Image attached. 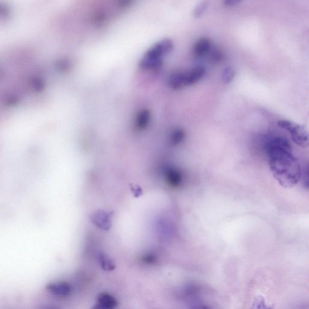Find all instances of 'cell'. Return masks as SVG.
<instances>
[{
	"instance_id": "1",
	"label": "cell",
	"mask_w": 309,
	"mask_h": 309,
	"mask_svg": "<svg viewBox=\"0 0 309 309\" xmlns=\"http://www.w3.org/2000/svg\"><path fill=\"white\" fill-rule=\"evenodd\" d=\"M264 148L273 177L282 187L295 186L301 178L302 170L289 141L283 137H271L266 141Z\"/></svg>"
},
{
	"instance_id": "2",
	"label": "cell",
	"mask_w": 309,
	"mask_h": 309,
	"mask_svg": "<svg viewBox=\"0 0 309 309\" xmlns=\"http://www.w3.org/2000/svg\"><path fill=\"white\" fill-rule=\"evenodd\" d=\"M171 40L164 39L158 41L148 50L140 62V67L145 70H155L160 69L164 57L173 49Z\"/></svg>"
},
{
	"instance_id": "3",
	"label": "cell",
	"mask_w": 309,
	"mask_h": 309,
	"mask_svg": "<svg viewBox=\"0 0 309 309\" xmlns=\"http://www.w3.org/2000/svg\"><path fill=\"white\" fill-rule=\"evenodd\" d=\"M278 125L279 127L289 132L292 141L297 145L303 148H307L308 145V133L303 126L286 120H279Z\"/></svg>"
},
{
	"instance_id": "4",
	"label": "cell",
	"mask_w": 309,
	"mask_h": 309,
	"mask_svg": "<svg viewBox=\"0 0 309 309\" xmlns=\"http://www.w3.org/2000/svg\"><path fill=\"white\" fill-rule=\"evenodd\" d=\"M46 288L53 295L61 298H67L72 290L70 284L65 281L51 282L47 284Z\"/></svg>"
},
{
	"instance_id": "5",
	"label": "cell",
	"mask_w": 309,
	"mask_h": 309,
	"mask_svg": "<svg viewBox=\"0 0 309 309\" xmlns=\"http://www.w3.org/2000/svg\"><path fill=\"white\" fill-rule=\"evenodd\" d=\"M205 74L204 67H197L188 72H183L184 87L191 86L201 81Z\"/></svg>"
},
{
	"instance_id": "6",
	"label": "cell",
	"mask_w": 309,
	"mask_h": 309,
	"mask_svg": "<svg viewBox=\"0 0 309 309\" xmlns=\"http://www.w3.org/2000/svg\"><path fill=\"white\" fill-rule=\"evenodd\" d=\"M211 47V40L207 38H202L193 46V54L196 57H202L210 51Z\"/></svg>"
},
{
	"instance_id": "7",
	"label": "cell",
	"mask_w": 309,
	"mask_h": 309,
	"mask_svg": "<svg viewBox=\"0 0 309 309\" xmlns=\"http://www.w3.org/2000/svg\"><path fill=\"white\" fill-rule=\"evenodd\" d=\"M151 120V112L148 110H142L137 115L135 119V126L138 129H145L148 125Z\"/></svg>"
},
{
	"instance_id": "8",
	"label": "cell",
	"mask_w": 309,
	"mask_h": 309,
	"mask_svg": "<svg viewBox=\"0 0 309 309\" xmlns=\"http://www.w3.org/2000/svg\"><path fill=\"white\" fill-rule=\"evenodd\" d=\"M98 303L99 304L105 306V307L114 309L118 305V302L116 298L107 292L99 294Z\"/></svg>"
},
{
	"instance_id": "9",
	"label": "cell",
	"mask_w": 309,
	"mask_h": 309,
	"mask_svg": "<svg viewBox=\"0 0 309 309\" xmlns=\"http://www.w3.org/2000/svg\"><path fill=\"white\" fill-rule=\"evenodd\" d=\"M169 86L173 90H178L184 87L183 72L172 73L168 79Z\"/></svg>"
},
{
	"instance_id": "10",
	"label": "cell",
	"mask_w": 309,
	"mask_h": 309,
	"mask_svg": "<svg viewBox=\"0 0 309 309\" xmlns=\"http://www.w3.org/2000/svg\"><path fill=\"white\" fill-rule=\"evenodd\" d=\"M99 260L103 269L107 271H111L116 269V264L111 258L104 254L99 255Z\"/></svg>"
},
{
	"instance_id": "11",
	"label": "cell",
	"mask_w": 309,
	"mask_h": 309,
	"mask_svg": "<svg viewBox=\"0 0 309 309\" xmlns=\"http://www.w3.org/2000/svg\"><path fill=\"white\" fill-rule=\"evenodd\" d=\"M235 72L233 68L228 67L223 71L222 79L223 83L228 84L233 81L235 78Z\"/></svg>"
},
{
	"instance_id": "12",
	"label": "cell",
	"mask_w": 309,
	"mask_h": 309,
	"mask_svg": "<svg viewBox=\"0 0 309 309\" xmlns=\"http://www.w3.org/2000/svg\"><path fill=\"white\" fill-rule=\"evenodd\" d=\"M209 5V2L207 1H203L196 6L195 10H194L193 16L196 19H199L203 14H204L206 10H207Z\"/></svg>"
},
{
	"instance_id": "13",
	"label": "cell",
	"mask_w": 309,
	"mask_h": 309,
	"mask_svg": "<svg viewBox=\"0 0 309 309\" xmlns=\"http://www.w3.org/2000/svg\"><path fill=\"white\" fill-rule=\"evenodd\" d=\"M184 132L182 129H176V130L173 131L172 135L173 143L175 144L180 143L184 139Z\"/></svg>"
},
{
	"instance_id": "14",
	"label": "cell",
	"mask_w": 309,
	"mask_h": 309,
	"mask_svg": "<svg viewBox=\"0 0 309 309\" xmlns=\"http://www.w3.org/2000/svg\"><path fill=\"white\" fill-rule=\"evenodd\" d=\"M143 261L146 264H153L157 260L155 256L152 254H147L143 257Z\"/></svg>"
},
{
	"instance_id": "15",
	"label": "cell",
	"mask_w": 309,
	"mask_h": 309,
	"mask_svg": "<svg viewBox=\"0 0 309 309\" xmlns=\"http://www.w3.org/2000/svg\"><path fill=\"white\" fill-rule=\"evenodd\" d=\"M211 60L213 62H215V63H218L220 60H222V57L221 53L219 51H215L211 55Z\"/></svg>"
},
{
	"instance_id": "16",
	"label": "cell",
	"mask_w": 309,
	"mask_h": 309,
	"mask_svg": "<svg viewBox=\"0 0 309 309\" xmlns=\"http://www.w3.org/2000/svg\"><path fill=\"white\" fill-rule=\"evenodd\" d=\"M241 2L239 1V0H226L224 2L225 5L226 7H234V6L240 4Z\"/></svg>"
},
{
	"instance_id": "17",
	"label": "cell",
	"mask_w": 309,
	"mask_h": 309,
	"mask_svg": "<svg viewBox=\"0 0 309 309\" xmlns=\"http://www.w3.org/2000/svg\"><path fill=\"white\" fill-rule=\"evenodd\" d=\"M92 309H114L110 307H105L104 305H102L101 304H97L94 305Z\"/></svg>"
},
{
	"instance_id": "18",
	"label": "cell",
	"mask_w": 309,
	"mask_h": 309,
	"mask_svg": "<svg viewBox=\"0 0 309 309\" xmlns=\"http://www.w3.org/2000/svg\"><path fill=\"white\" fill-rule=\"evenodd\" d=\"M194 309H212V308H210V307H208V306H207V305H201L199 306H196V307Z\"/></svg>"
}]
</instances>
